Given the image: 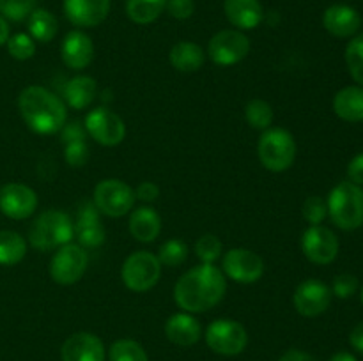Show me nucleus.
<instances>
[{
    "label": "nucleus",
    "mask_w": 363,
    "mask_h": 361,
    "mask_svg": "<svg viewBox=\"0 0 363 361\" xmlns=\"http://www.w3.org/2000/svg\"><path fill=\"white\" fill-rule=\"evenodd\" d=\"M227 280L222 269L213 264H201L188 269L174 287V299L188 314H202L215 308L223 299Z\"/></svg>",
    "instance_id": "obj_1"
},
{
    "label": "nucleus",
    "mask_w": 363,
    "mask_h": 361,
    "mask_svg": "<svg viewBox=\"0 0 363 361\" xmlns=\"http://www.w3.org/2000/svg\"><path fill=\"white\" fill-rule=\"evenodd\" d=\"M18 110L25 124L38 134L59 133L67 122L66 103L39 85H30L20 92Z\"/></svg>",
    "instance_id": "obj_2"
},
{
    "label": "nucleus",
    "mask_w": 363,
    "mask_h": 361,
    "mask_svg": "<svg viewBox=\"0 0 363 361\" xmlns=\"http://www.w3.org/2000/svg\"><path fill=\"white\" fill-rule=\"evenodd\" d=\"M74 225L69 216L59 209L43 211L28 229V241L35 250L50 251L71 243Z\"/></svg>",
    "instance_id": "obj_3"
},
{
    "label": "nucleus",
    "mask_w": 363,
    "mask_h": 361,
    "mask_svg": "<svg viewBox=\"0 0 363 361\" xmlns=\"http://www.w3.org/2000/svg\"><path fill=\"white\" fill-rule=\"evenodd\" d=\"M328 214L342 230H357L363 225V188L342 180L330 191Z\"/></svg>",
    "instance_id": "obj_4"
},
{
    "label": "nucleus",
    "mask_w": 363,
    "mask_h": 361,
    "mask_svg": "<svg viewBox=\"0 0 363 361\" xmlns=\"http://www.w3.org/2000/svg\"><path fill=\"white\" fill-rule=\"evenodd\" d=\"M257 154L269 172H286L296 159V140L282 127H268L259 138Z\"/></svg>",
    "instance_id": "obj_5"
},
{
    "label": "nucleus",
    "mask_w": 363,
    "mask_h": 361,
    "mask_svg": "<svg viewBox=\"0 0 363 361\" xmlns=\"http://www.w3.org/2000/svg\"><path fill=\"white\" fill-rule=\"evenodd\" d=\"M162 276V262L151 251H133L130 257L124 260L121 269V278L123 283L133 292H147Z\"/></svg>",
    "instance_id": "obj_6"
},
{
    "label": "nucleus",
    "mask_w": 363,
    "mask_h": 361,
    "mask_svg": "<svg viewBox=\"0 0 363 361\" xmlns=\"http://www.w3.org/2000/svg\"><path fill=\"white\" fill-rule=\"evenodd\" d=\"M135 190L121 179H103L94 188V205L101 214L121 218L133 209Z\"/></svg>",
    "instance_id": "obj_7"
},
{
    "label": "nucleus",
    "mask_w": 363,
    "mask_h": 361,
    "mask_svg": "<svg viewBox=\"0 0 363 361\" xmlns=\"http://www.w3.org/2000/svg\"><path fill=\"white\" fill-rule=\"evenodd\" d=\"M89 265V255L80 244L67 243L57 248L50 260V276L59 285H74L80 282Z\"/></svg>",
    "instance_id": "obj_8"
},
{
    "label": "nucleus",
    "mask_w": 363,
    "mask_h": 361,
    "mask_svg": "<svg viewBox=\"0 0 363 361\" xmlns=\"http://www.w3.org/2000/svg\"><path fill=\"white\" fill-rule=\"evenodd\" d=\"M206 343L209 349L222 356H238L248 343L247 329L233 319H216L206 329Z\"/></svg>",
    "instance_id": "obj_9"
},
{
    "label": "nucleus",
    "mask_w": 363,
    "mask_h": 361,
    "mask_svg": "<svg viewBox=\"0 0 363 361\" xmlns=\"http://www.w3.org/2000/svg\"><path fill=\"white\" fill-rule=\"evenodd\" d=\"M85 131L94 138L99 145L105 147H116L126 137V124L112 110L99 106V108L91 110L85 117Z\"/></svg>",
    "instance_id": "obj_10"
},
{
    "label": "nucleus",
    "mask_w": 363,
    "mask_h": 361,
    "mask_svg": "<svg viewBox=\"0 0 363 361\" xmlns=\"http://www.w3.org/2000/svg\"><path fill=\"white\" fill-rule=\"evenodd\" d=\"M250 52V39L238 28L216 32L208 45L209 59L218 66H234Z\"/></svg>",
    "instance_id": "obj_11"
},
{
    "label": "nucleus",
    "mask_w": 363,
    "mask_h": 361,
    "mask_svg": "<svg viewBox=\"0 0 363 361\" xmlns=\"http://www.w3.org/2000/svg\"><path fill=\"white\" fill-rule=\"evenodd\" d=\"M339 237L333 230L323 225H311L301 236V250L311 262L328 265L339 255Z\"/></svg>",
    "instance_id": "obj_12"
},
{
    "label": "nucleus",
    "mask_w": 363,
    "mask_h": 361,
    "mask_svg": "<svg viewBox=\"0 0 363 361\" xmlns=\"http://www.w3.org/2000/svg\"><path fill=\"white\" fill-rule=\"evenodd\" d=\"M223 275L238 283H255L264 275V260L248 248H233L223 255Z\"/></svg>",
    "instance_id": "obj_13"
},
{
    "label": "nucleus",
    "mask_w": 363,
    "mask_h": 361,
    "mask_svg": "<svg viewBox=\"0 0 363 361\" xmlns=\"http://www.w3.org/2000/svg\"><path fill=\"white\" fill-rule=\"evenodd\" d=\"M332 289L315 278H308L296 287L293 296L294 308L303 317H318L332 303Z\"/></svg>",
    "instance_id": "obj_14"
},
{
    "label": "nucleus",
    "mask_w": 363,
    "mask_h": 361,
    "mask_svg": "<svg viewBox=\"0 0 363 361\" xmlns=\"http://www.w3.org/2000/svg\"><path fill=\"white\" fill-rule=\"evenodd\" d=\"M38 209V195L21 183H9L0 190V211L11 219H25Z\"/></svg>",
    "instance_id": "obj_15"
},
{
    "label": "nucleus",
    "mask_w": 363,
    "mask_h": 361,
    "mask_svg": "<svg viewBox=\"0 0 363 361\" xmlns=\"http://www.w3.org/2000/svg\"><path fill=\"white\" fill-rule=\"evenodd\" d=\"M112 0H64V14L78 28L101 25L110 13Z\"/></svg>",
    "instance_id": "obj_16"
},
{
    "label": "nucleus",
    "mask_w": 363,
    "mask_h": 361,
    "mask_svg": "<svg viewBox=\"0 0 363 361\" xmlns=\"http://www.w3.org/2000/svg\"><path fill=\"white\" fill-rule=\"evenodd\" d=\"M62 361H105L106 350L101 338L92 333H74L60 349Z\"/></svg>",
    "instance_id": "obj_17"
},
{
    "label": "nucleus",
    "mask_w": 363,
    "mask_h": 361,
    "mask_svg": "<svg viewBox=\"0 0 363 361\" xmlns=\"http://www.w3.org/2000/svg\"><path fill=\"white\" fill-rule=\"evenodd\" d=\"M60 57L69 69H85L94 60V42L82 30L67 32L60 46Z\"/></svg>",
    "instance_id": "obj_18"
},
{
    "label": "nucleus",
    "mask_w": 363,
    "mask_h": 361,
    "mask_svg": "<svg viewBox=\"0 0 363 361\" xmlns=\"http://www.w3.org/2000/svg\"><path fill=\"white\" fill-rule=\"evenodd\" d=\"M323 25L335 38H351L362 27V16L357 9L344 4L330 6L323 14Z\"/></svg>",
    "instance_id": "obj_19"
},
{
    "label": "nucleus",
    "mask_w": 363,
    "mask_h": 361,
    "mask_svg": "<svg viewBox=\"0 0 363 361\" xmlns=\"http://www.w3.org/2000/svg\"><path fill=\"white\" fill-rule=\"evenodd\" d=\"M223 13L238 30H252L264 20V9L259 0H225Z\"/></svg>",
    "instance_id": "obj_20"
},
{
    "label": "nucleus",
    "mask_w": 363,
    "mask_h": 361,
    "mask_svg": "<svg viewBox=\"0 0 363 361\" xmlns=\"http://www.w3.org/2000/svg\"><path fill=\"white\" fill-rule=\"evenodd\" d=\"M165 335L172 343L179 347H190L197 343L202 336V328L197 319L188 311L174 314L165 322Z\"/></svg>",
    "instance_id": "obj_21"
},
{
    "label": "nucleus",
    "mask_w": 363,
    "mask_h": 361,
    "mask_svg": "<svg viewBox=\"0 0 363 361\" xmlns=\"http://www.w3.org/2000/svg\"><path fill=\"white\" fill-rule=\"evenodd\" d=\"M162 232V218L149 205L135 209L130 216V234L138 243H152Z\"/></svg>",
    "instance_id": "obj_22"
},
{
    "label": "nucleus",
    "mask_w": 363,
    "mask_h": 361,
    "mask_svg": "<svg viewBox=\"0 0 363 361\" xmlns=\"http://www.w3.org/2000/svg\"><path fill=\"white\" fill-rule=\"evenodd\" d=\"M333 112L347 122L363 120V88L358 85L340 88L333 98Z\"/></svg>",
    "instance_id": "obj_23"
},
{
    "label": "nucleus",
    "mask_w": 363,
    "mask_h": 361,
    "mask_svg": "<svg viewBox=\"0 0 363 361\" xmlns=\"http://www.w3.org/2000/svg\"><path fill=\"white\" fill-rule=\"evenodd\" d=\"M96 94H98V85H96L94 78L87 76V74L73 76L64 87V98L73 110H84L91 106L96 99Z\"/></svg>",
    "instance_id": "obj_24"
},
{
    "label": "nucleus",
    "mask_w": 363,
    "mask_h": 361,
    "mask_svg": "<svg viewBox=\"0 0 363 361\" xmlns=\"http://www.w3.org/2000/svg\"><path fill=\"white\" fill-rule=\"evenodd\" d=\"M206 53L191 41H179L170 50V64L181 73H195L204 66Z\"/></svg>",
    "instance_id": "obj_25"
},
{
    "label": "nucleus",
    "mask_w": 363,
    "mask_h": 361,
    "mask_svg": "<svg viewBox=\"0 0 363 361\" xmlns=\"http://www.w3.org/2000/svg\"><path fill=\"white\" fill-rule=\"evenodd\" d=\"M27 25L30 38L39 42H50L57 35V30H59L57 18L48 9H43V7L32 11L30 16L27 18Z\"/></svg>",
    "instance_id": "obj_26"
},
{
    "label": "nucleus",
    "mask_w": 363,
    "mask_h": 361,
    "mask_svg": "<svg viewBox=\"0 0 363 361\" xmlns=\"http://www.w3.org/2000/svg\"><path fill=\"white\" fill-rule=\"evenodd\" d=\"M167 7V0H126V14L133 23L149 25L158 20Z\"/></svg>",
    "instance_id": "obj_27"
},
{
    "label": "nucleus",
    "mask_w": 363,
    "mask_h": 361,
    "mask_svg": "<svg viewBox=\"0 0 363 361\" xmlns=\"http://www.w3.org/2000/svg\"><path fill=\"white\" fill-rule=\"evenodd\" d=\"M27 255V243L14 230H0V264L14 265Z\"/></svg>",
    "instance_id": "obj_28"
},
{
    "label": "nucleus",
    "mask_w": 363,
    "mask_h": 361,
    "mask_svg": "<svg viewBox=\"0 0 363 361\" xmlns=\"http://www.w3.org/2000/svg\"><path fill=\"white\" fill-rule=\"evenodd\" d=\"M245 117H247L248 126L266 131L273 122V108L264 99H252L245 108Z\"/></svg>",
    "instance_id": "obj_29"
},
{
    "label": "nucleus",
    "mask_w": 363,
    "mask_h": 361,
    "mask_svg": "<svg viewBox=\"0 0 363 361\" xmlns=\"http://www.w3.org/2000/svg\"><path fill=\"white\" fill-rule=\"evenodd\" d=\"M108 357L110 361H149L144 347L130 338H121L113 342Z\"/></svg>",
    "instance_id": "obj_30"
},
{
    "label": "nucleus",
    "mask_w": 363,
    "mask_h": 361,
    "mask_svg": "<svg viewBox=\"0 0 363 361\" xmlns=\"http://www.w3.org/2000/svg\"><path fill=\"white\" fill-rule=\"evenodd\" d=\"M346 64L353 80L363 85V32L347 42Z\"/></svg>",
    "instance_id": "obj_31"
},
{
    "label": "nucleus",
    "mask_w": 363,
    "mask_h": 361,
    "mask_svg": "<svg viewBox=\"0 0 363 361\" xmlns=\"http://www.w3.org/2000/svg\"><path fill=\"white\" fill-rule=\"evenodd\" d=\"M223 244L213 234H204L202 237H199L197 243H195V253L201 258L202 264H215L220 257H222Z\"/></svg>",
    "instance_id": "obj_32"
},
{
    "label": "nucleus",
    "mask_w": 363,
    "mask_h": 361,
    "mask_svg": "<svg viewBox=\"0 0 363 361\" xmlns=\"http://www.w3.org/2000/svg\"><path fill=\"white\" fill-rule=\"evenodd\" d=\"M188 257V246L179 239H169L162 244L158 253V260L162 265H169V268H177L183 264Z\"/></svg>",
    "instance_id": "obj_33"
},
{
    "label": "nucleus",
    "mask_w": 363,
    "mask_h": 361,
    "mask_svg": "<svg viewBox=\"0 0 363 361\" xmlns=\"http://www.w3.org/2000/svg\"><path fill=\"white\" fill-rule=\"evenodd\" d=\"M35 9V0H0V16L11 21H23Z\"/></svg>",
    "instance_id": "obj_34"
},
{
    "label": "nucleus",
    "mask_w": 363,
    "mask_h": 361,
    "mask_svg": "<svg viewBox=\"0 0 363 361\" xmlns=\"http://www.w3.org/2000/svg\"><path fill=\"white\" fill-rule=\"evenodd\" d=\"M7 52L16 60H28L35 53V41L28 34H14L7 39Z\"/></svg>",
    "instance_id": "obj_35"
},
{
    "label": "nucleus",
    "mask_w": 363,
    "mask_h": 361,
    "mask_svg": "<svg viewBox=\"0 0 363 361\" xmlns=\"http://www.w3.org/2000/svg\"><path fill=\"white\" fill-rule=\"evenodd\" d=\"M74 236H77L78 244L82 248H99L105 243L106 232L101 223H92V225L74 229Z\"/></svg>",
    "instance_id": "obj_36"
},
{
    "label": "nucleus",
    "mask_w": 363,
    "mask_h": 361,
    "mask_svg": "<svg viewBox=\"0 0 363 361\" xmlns=\"http://www.w3.org/2000/svg\"><path fill=\"white\" fill-rule=\"evenodd\" d=\"M301 212H303V218L307 219L311 225H321L325 222V218L328 216V205L318 195H312L307 200L303 202V207H301Z\"/></svg>",
    "instance_id": "obj_37"
},
{
    "label": "nucleus",
    "mask_w": 363,
    "mask_h": 361,
    "mask_svg": "<svg viewBox=\"0 0 363 361\" xmlns=\"http://www.w3.org/2000/svg\"><path fill=\"white\" fill-rule=\"evenodd\" d=\"M64 159L69 166L73 168H80L85 163L89 161V147L85 144V140H77L69 142V144H64Z\"/></svg>",
    "instance_id": "obj_38"
},
{
    "label": "nucleus",
    "mask_w": 363,
    "mask_h": 361,
    "mask_svg": "<svg viewBox=\"0 0 363 361\" xmlns=\"http://www.w3.org/2000/svg\"><path fill=\"white\" fill-rule=\"evenodd\" d=\"M358 290V278L350 273H342V275L335 276L332 283V294L340 297V299H347V297L354 296Z\"/></svg>",
    "instance_id": "obj_39"
},
{
    "label": "nucleus",
    "mask_w": 363,
    "mask_h": 361,
    "mask_svg": "<svg viewBox=\"0 0 363 361\" xmlns=\"http://www.w3.org/2000/svg\"><path fill=\"white\" fill-rule=\"evenodd\" d=\"M92 223H101V212L94 205V202H84L77 211V219H74V229L85 225H92Z\"/></svg>",
    "instance_id": "obj_40"
},
{
    "label": "nucleus",
    "mask_w": 363,
    "mask_h": 361,
    "mask_svg": "<svg viewBox=\"0 0 363 361\" xmlns=\"http://www.w3.org/2000/svg\"><path fill=\"white\" fill-rule=\"evenodd\" d=\"M167 11L176 20H188L195 13L194 0H167Z\"/></svg>",
    "instance_id": "obj_41"
},
{
    "label": "nucleus",
    "mask_w": 363,
    "mask_h": 361,
    "mask_svg": "<svg viewBox=\"0 0 363 361\" xmlns=\"http://www.w3.org/2000/svg\"><path fill=\"white\" fill-rule=\"evenodd\" d=\"M135 197L142 202H155L160 197V188L158 184L151 183V180H144L137 186L135 190Z\"/></svg>",
    "instance_id": "obj_42"
},
{
    "label": "nucleus",
    "mask_w": 363,
    "mask_h": 361,
    "mask_svg": "<svg viewBox=\"0 0 363 361\" xmlns=\"http://www.w3.org/2000/svg\"><path fill=\"white\" fill-rule=\"evenodd\" d=\"M62 144H69V142L85 140V127L80 126V122H69L64 124L62 130Z\"/></svg>",
    "instance_id": "obj_43"
},
{
    "label": "nucleus",
    "mask_w": 363,
    "mask_h": 361,
    "mask_svg": "<svg viewBox=\"0 0 363 361\" xmlns=\"http://www.w3.org/2000/svg\"><path fill=\"white\" fill-rule=\"evenodd\" d=\"M347 177H350L351 183L363 186V152L354 156L350 161V165H347Z\"/></svg>",
    "instance_id": "obj_44"
},
{
    "label": "nucleus",
    "mask_w": 363,
    "mask_h": 361,
    "mask_svg": "<svg viewBox=\"0 0 363 361\" xmlns=\"http://www.w3.org/2000/svg\"><path fill=\"white\" fill-rule=\"evenodd\" d=\"M279 361H318L312 354L305 353V350L300 349H289L280 356Z\"/></svg>",
    "instance_id": "obj_45"
},
{
    "label": "nucleus",
    "mask_w": 363,
    "mask_h": 361,
    "mask_svg": "<svg viewBox=\"0 0 363 361\" xmlns=\"http://www.w3.org/2000/svg\"><path fill=\"white\" fill-rule=\"evenodd\" d=\"M350 342H351V345L358 350V353L363 354V322L354 326V329L351 331V335H350Z\"/></svg>",
    "instance_id": "obj_46"
},
{
    "label": "nucleus",
    "mask_w": 363,
    "mask_h": 361,
    "mask_svg": "<svg viewBox=\"0 0 363 361\" xmlns=\"http://www.w3.org/2000/svg\"><path fill=\"white\" fill-rule=\"evenodd\" d=\"M7 39H9V25H7L6 18L0 16V46L6 45Z\"/></svg>",
    "instance_id": "obj_47"
},
{
    "label": "nucleus",
    "mask_w": 363,
    "mask_h": 361,
    "mask_svg": "<svg viewBox=\"0 0 363 361\" xmlns=\"http://www.w3.org/2000/svg\"><path fill=\"white\" fill-rule=\"evenodd\" d=\"M330 361H357V357L350 353H337V354H333L332 360Z\"/></svg>",
    "instance_id": "obj_48"
},
{
    "label": "nucleus",
    "mask_w": 363,
    "mask_h": 361,
    "mask_svg": "<svg viewBox=\"0 0 363 361\" xmlns=\"http://www.w3.org/2000/svg\"><path fill=\"white\" fill-rule=\"evenodd\" d=\"M362 303H363V287H362Z\"/></svg>",
    "instance_id": "obj_49"
}]
</instances>
